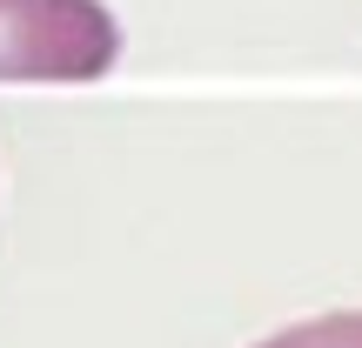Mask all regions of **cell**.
Wrapping results in <instances>:
<instances>
[{
    "label": "cell",
    "mask_w": 362,
    "mask_h": 348,
    "mask_svg": "<svg viewBox=\"0 0 362 348\" xmlns=\"http://www.w3.org/2000/svg\"><path fill=\"white\" fill-rule=\"evenodd\" d=\"M121 27L101 0H0V80H101Z\"/></svg>",
    "instance_id": "6da1fadb"
},
{
    "label": "cell",
    "mask_w": 362,
    "mask_h": 348,
    "mask_svg": "<svg viewBox=\"0 0 362 348\" xmlns=\"http://www.w3.org/2000/svg\"><path fill=\"white\" fill-rule=\"evenodd\" d=\"M255 348H362V315H322V322H296L282 335L255 342Z\"/></svg>",
    "instance_id": "7a4b0ae2"
}]
</instances>
